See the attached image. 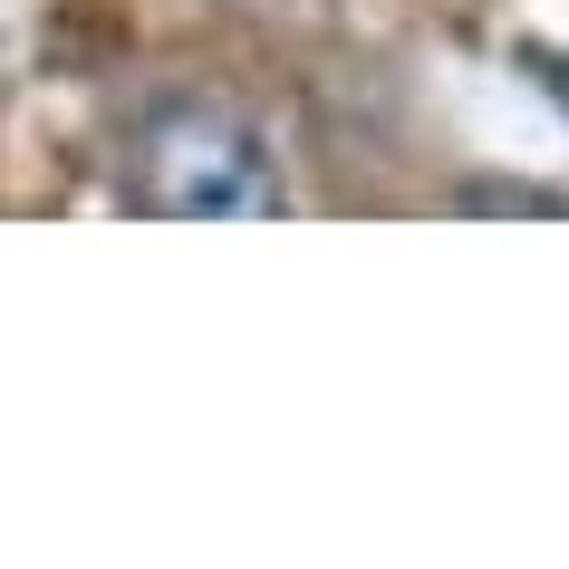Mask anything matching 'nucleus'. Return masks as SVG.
Listing matches in <instances>:
<instances>
[{"instance_id":"1","label":"nucleus","mask_w":569,"mask_h":569,"mask_svg":"<svg viewBox=\"0 0 569 569\" xmlns=\"http://www.w3.org/2000/svg\"><path fill=\"white\" fill-rule=\"evenodd\" d=\"M126 203L154 222H270L290 174L232 97H154L126 136Z\"/></svg>"},{"instance_id":"2","label":"nucleus","mask_w":569,"mask_h":569,"mask_svg":"<svg viewBox=\"0 0 569 569\" xmlns=\"http://www.w3.org/2000/svg\"><path fill=\"white\" fill-rule=\"evenodd\" d=\"M550 88H560V107H569V68H560V78H550Z\"/></svg>"}]
</instances>
